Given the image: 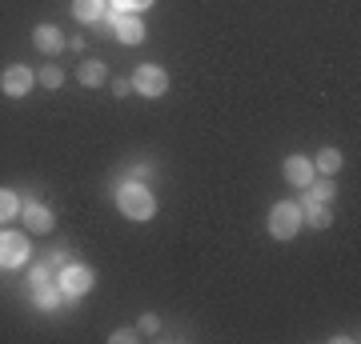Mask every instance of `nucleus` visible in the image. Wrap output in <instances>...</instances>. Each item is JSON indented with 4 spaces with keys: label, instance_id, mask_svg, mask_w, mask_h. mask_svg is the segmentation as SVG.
<instances>
[{
    "label": "nucleus",
    "instance_id": "obj_7",
    "mask_svg": "<svg viewBox=\"0 0 361 344\" xmlns=\"http://www.w3.org/2000/svg\"><path fill=\"white\" fill-rule=\"evenodd\" d=\"M109 25H113V37L121 44H141L145 40V25L137 13H109Z\"/></svg>",
    "mask_w": 361,
    "mask_h": 344
},
{
    "label": "nucleus",
    "instance_id": "obj_13",
    "mask_svg": "<svg viewBox=\"0 0 361 344\" xmlns=\"http://www.w3.org/2000/svg\"><path fill=\"white\" fill-rule=\"evenodd\" d=\"M77 80L85 84V89H101L104 80H109V68H104V60H80Z\"/></svg>",
    "mask_w": 361,
    "mask_h": 344
},
{
    "label": "nucleus",
    "instance_id": "obj_23",
    "mask_svg": "<svg viewBox=\"0 0 361 344\" xmlns=\"http://www.w3.org/2000/svg\"><path fill=\"white\" fill-rule=\"evenodd\" d=\"M129 89H133V80H125V77L113 80V96H129Z\"/></svg>",
    "mask_w": 361,
    "mask_h": 344
},
{
    "label": "nucleus",
    "instance_id": "obj_15",
    "mask_svg": "<svg viewBox=\"0 0 361 344\" xmlns=\"http://www.w3.org/2000/svg\"><path fill=\"white\" fill-rule=\"evenodd\" d=\"M341 165H345V160H341V148H322V153L313 156V168H317L322 177H334Z\"/></svg>",
    "mask_w": 361,
    "mask_h": 344
},
{
    "label": "nucleus",
    "instance_id": "obj_11",
    "mask_svg": "<svg viewBox=\"0 0 361 344\" xmlns=\"http://www.w3.org/2000/svg\"><path fill=\"white\" fill-rule=\"evenodd\" d=\"M32 40H37V49H40V52H49V56H52V52L65 49V32H61L56 25H37Z\"/></svg>",
    "mask_w": 361,
    "mask_h": 344
},
{
    "label": "nucleus",
    "instance_id": "obj_20",
    "mask_svg": "<svg viewBox=\"0 0 361 344\" xmlns=\"http://www.w3.org/2000/svg\"><path fill=\"white\" fill-rule=\"evenodd\" d=\"M113 4V13H145L153 0H109Z\"/></svg>",
    "mask_w": 361,
    "mask_h": 344
},
{
    "label": "nucleus",
    "instance_id": "obj_1",
    "mask_svg": "<svg viewBox=\"0 0 361 344\" xmlns=\"http://www.w3.org/2000/svg\"><path fill=\"white\" fill-rule=\"evenodd\" d=\"M116 208L129 220H153L157 196L149 192V184H141V180H125V184L116 189Z\"/></svg>",
    "mask_w": 361,
    "mask_h": 344
},
{
    "label": "nucleus",
    "instance_id": "obj_17",
    "mask_svg": "<svg viewBox=\"0 0 361 344\" xmlns=\"http://www.w3.org/2000/svg\"><path fill=\"white\" fill-rule=\"evenodd\" d=\"M56 281V268L49 265V260H40V265H32V272H28V288H40V284Z\"/></svg>",
    "mask_w": 361,
    "mask_h": 344
},
{
    "label": "nucleus",
    "instance_id": "obj_16",
    "mask_svg": "<svg viewBox=\"0 0 361 344\" xmlns=\"http://www.w3.org/2000/svg\"><path fill=\"white\" fill-rule=\"evenodd\" d=\"M334 180H310L305 184V204H329L334 200Z\"/></svg>",
    "mask_w": 361,
    "mask_h": 344
},
{
    "label": "nucleus",
    "instance_id": "obj_2",
    "mask_svg": "<svg viewBox=\"0 0 361 344\" xmlns=\"http://www.w3.org/2000/svg\"><path fill=\"white\" fill-rule=\"evenodd\" d=\"M301 232V204L297 200H281L269 208V236L273 241H293Z\"/></svg>",
    "mask_w": 361,
    "mask_h": 344
},
{
    "label": "nucleus",
    "instance_id": "obj_21",
    "mask_svg": "<svg viewBox=\"0 0 361 344\" xmlns=\"http://www.w3.org/2000/svg\"><path fill=\"white\" fill-rule=\"evenodd\" d=\"M141 332H145V336H157V332H161V317H157V312H145V317H141Z\"/></svg>",
    "mask_w": 361,
    "mask_h": 344
},
{
    "label": "nucleus",
    "instance_id": "obj_4",
    "mask_svg": "<svg viewBox=\"0 0 361 344\" xmlns=\"http://www.w3.org/2000/svg\"><path fill=\"white\" fill-rule=\"evenodd\" d=\"M92 268L89 265H61V272H56V288L65 296H85L92 288Z\"/></svg>",
    "mask_w": 361,
    "mask_h": 344
},
{
    "label": "nucleus",
    "instance_id": "obj_14",
    "mask_svg": "<svg viewBox=\"0 0 361 344\" xmlns=\"http://www.w3.org/2000/svg\"><path fill=\"white\" fill-rule=\"evenodd\" d=\"M301 224H310V229H329V224H334L329 204H301Z\"/></svg>",
    "mask_w": 361,
    "mask_h": 344
},
{
    "label": "nucleus",
    "instance_id": "obj_3",
    "mask_svg": "<svg viewBox=\"0 0 361 344\" xmlns=\"http://www.w3.org/2000/svg\"><path fill=\"white\" fill-rule=\"evenodd\" d=\"M133 92H141V96H149V101L165 96L169 92V72L161 68V64H141V68L133 72Z\"/></svg>",
    "mask_w": 361,
    "mask_h": 344
},
{
    "label": "nucleus",
    "instance_id": "obj_10",
    "mask_svg": "<svg viewBox=\"0 0 361 344\" xmlns=\"http://www.w3.org/2000/svg\"><path fill=\"white\" fill-rule=\"evenodd\" d=\"M32 305L40 312H56V308L65 305V293L56 288V281H49V284H40V288H32Z\"/></svg>",
    "mask_w": 361,
    "mask_h": 344
},
{
    "label": "nucleus",
    "instance_id": "obj_6",
    "mask_svg": "<svg viewBox=\"0 0 361 344\" xmlns=\"http://www.w3.org/2000/svg\"><path fill=\"white\" fill-rule=\"evenodd\" d=\"M32 68H28V64H8V68H4V77H0V92H4V96H13V101H20V96H28V92H32Z\"/></svg>",
    "mask_w": 361,
    "mask_h": 344
},
{
    "label": "nucleus",
    "instance_id": "obj_12",
    "mask_svg": "<svg viewBox=\"0 0 361 344\" xmlns=\"http://www.w3.org/2000/svg\"><path fill=\"white\" fill-rule=\"evenodd\" d=\"M104 13H109V0H73V16L80 25H97Z\"/></svg>",
    "mask_w": 361,
    "mask_h": 344
},
{
    "label": "nucleus",
    "instance_id": "obj_22",
    "mask_svg": "<svg viewBox=\"0 0 361 344\" xmlns=\"http://www.w3.org/2000/svg\"><path fill=\"white\" fill-rule=\"evenodd\" d=\"M109 340H113V344H133V340H137V332H133V329H116Z\"/></svg>",
    "mask_w": 361,
    "mask_h": 344
},
{
    "label": "nucleus",
    "instance_id": "obj_8",
    "mask_svg": "<svg viewBox=\"0 0 361 344\" xmlns=\"http://www.w3.org/2000/svg\"><path fill=\"white\" fill-rule=\"evenodd\" d=\"M20 217H25V224H28L32 232H52V224H56L52 208H44V204H37V200L20 204Z\"/></svg>",
    "mask_w": 361,
    "mask_h": 344
},
{
    "label": "nucleus",
    "instance_id": "obj_18",
    "mask_svg": "<svg viewBox=\"0 0 361 344\" xmlns=\"http://www.w3.org/2000/svg\"><path fill=\"white\" fill-rule=\"evenodd\" d=\"M16 212H20V196L8 192V189H0V224H4V220H13Z\"/></svg>",
    "mask_w": 361,
    "mask_h": 344
},
{
    "label": "nucleus",
    "instance_id": "obj_9",
    "mask_svg": "<svg viewBox=\"0 0 361 344\" xmlns=\"http://www.w3.org/2000/svg\"><path fill=\"white\" fill-rule=\"evenodd\" d=\"M313 177H317V168H313L310 156H289V160H285V180H289L293 189H305Z\"/></svg>",
    "mask_w": 361,
    "mask_h": 344
},
{
    "label": "nucleus",
    "instance_id": "obj_19",
    "mask_svg": "<svg viewBox=\"0 0 361 344\" xmlns=\"http://www.w3.org/2000/svg\"><path fill=\"white\" fill-rule=\"evenodd\" d=\"M40 84H44V89H61V84H65V72H61V68H56V64H49V68H40Z\"/></svg>",
    "mask_w": 361,
    "mask_h": 344
},
{
    "label": "nucleus",
    "instance_id": "obj_5",
    "mask_svg": "<svg viewBox=\"0 0 361 344\" xmlns=\"http://www.w3.org/2000/svg\"><path fill=\"white\" fill-rule=\"evenodd\" d=\"M32 256L25 232H0V265L4 268H20Z\"/></svg>",
    "mask_w": 361,
    "mask_h": 344
}]
</instances>
